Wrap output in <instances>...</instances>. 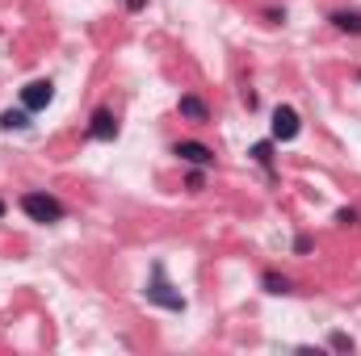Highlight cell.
Returning a JSON list of instances; mask_svg holds the SVG:
<instances>
[{
  "mask_svg": "<svg viewBox=\"0 0 361 356\" xmlns=\"http://www.w3.org/2000/svg\"><path fill=\"white\" fill-rule=\"evenodd\" d=\"M332 348H336V352H353V340H349V336H332Z\"/></svg>",
  "mask_w": 361,
  "mask_h": 356,
  "instance_id": "13",
  "label": "cell"
},
{
  "mask_svg": "<svg viewBox=\"0 0 361 356\" xmlns=\"http://www.w3.org/2000/svg\"><path fill=\"white\" fill-rule=\"evenodd\" d=\"M0 126H4V130H25V126H30V109H17V113L8 109V113H0Z\"/></svg>",
  "mask_w": 361,
  "mask_h": 356,
  "instance_id": "9",
  "label": "cell"
},
{
  "mask_svg": "<svg viewBox=\"0 0 361 356\" xmlns=\"http://www.w3.org/2000/svg\"><path fill=\"white\" fill-rule=\"evenodd\" d=\"M177 155L185 164H193V168H210V164H214V151H210L206 143H189V139L177 143Z\"/></svg>",
  "mask_w": 361,
  "mask_h": 356,
  "instance_id": "5",
  "label": "cell"
},
{
  "mask_svg": "<svg viewBox=\"0 0 361 356\" xmlns=\"http://www.w3.org/2000/svg\"><path fill=\"white\" fill-rule=\"evenodd\" d=\"M298 130H302L298 113H294L290 105H277V109H273V139H277V143H290Z\"/></svg>",
  "mask_w": 361,
  "mask_h": 356,
  "instance_id": "3",
  "label": "cell"
},
{
  "mask_svg": "<svg viewBox=\"0 0 361 356\" xmlns=\"http://www.w3.org/2000/svg\"><path fill=\"white\" fill-rule=\"evenodd\" d=\"M0 218H4V201H0Z\"/></svg>",
  "mask_w": 361,
  "mask_h": 356,
  "instance_id": "14",
  "label": "cell"
},
{
  "mask_svg": "<svg viewBox=\"0 0 361 356\" xmlns=\"http://www.w3.org/2000/svg\"><path fill=\"white\" fill-rule=\"evenodd\" d=\"M265 289H269V293H290L294 285H290L286 276H277V272H265Z\"/></svg>",
  "mask_w": 361,
  "mask_h": 356,
  "instance_id": "10",
  "label": "cell"
},
{
  "mask_svg": "<svg viewBox=\"0 0 361 356\" xmlns=\"http://www.w3.org/2000/svg\"><path fill=\"white\" fill-rule=\"evenodd\" d=\"M336 222L341 227H357V210H336Z\"/></svg>",
  "mask_w": 361,
  "mask_h": 356,
  "instance_id": "12",
  "label": "cell"
},
{
  "mask_svg": "<svg viewBox=\"0 0 361 356\" xmlns=\"http://www.w3.org/2000/svg\"><path fill=\"white\" fill-rule=\"evenodd\" d=\"M269 151H273L269 143H257V147H252V160H257L261 168H273V155H269Z\"/></svg>",
  "mask_w": 361,
  "mask_h": 356,
  "instance_id": "11",
  "label": "cell"
},
{
  "mask_svg": "<svg viewBox=\"0 0 361 356\" xmlns=\"http://www.w3.org/2000/svg\"><path fill=\"white\" fill-rule=\"evenodd\" d=\"M147 302H156V306H169V310H185V298L180 293H173V285L164 281V268L156 265L152 268V281H147Z\"/></svg>",
  "mask_w": 361,
  "mask_h": 356,
  "instance_id": "2",
  "label": "cell"
},
{
  "mask_svg": "<svg viewBox=\"0 0 361 356\" xmlns=\"http://www.w3.org/2000/svg\"><path fill=\"white\" fill-rule=\"evenodd\" d=\"M21 210H25L34 222H59V218H63V201L51 197V193H25V197H21Z\"/></svg>",
  "mask_w": 361,
  "mask_h": 356,
  "instance_id": "1",
  "label": "cell"
},
{
  "mask_svg": "<svg viewBox=\"0 0 361 356\" xmlns=\"http://www.w3.org/2000/svg\"><path fill=\"white\" fill-rule=\"evenodd\" d=\"M55 101V84L51 80H34V84H25V92H21V105L25 109H47Z\"/></svg>",
  "mask_w": 361,
  "mask_h": 356,
  "instance_id": "4",
  "label": "cell"
},
{
  "mask_svg": "<svg viewBox=\"0 0 361 356\" xmlns=\"http://www.w3.org/2000/svg\"><path fill=\"white\" fill-rule=\"evenodd\" d=\"M92 139H101V143H109V139H118V117L109 113V109H97L92 113V126H89Z\"/></svg>",
  "mask_w": 361,
  "mask_h": 356,
  "instance_id": "6",
  "label": "cell"
},
{
  "mask_svg": "<svg viewBox=\"0 0 361 356\" xmlns=\"http://www.w3.org/2000/svg\"><path fill=\"white\" fill-rule=\"evenodd\" d=\"M332 25L345 30V34H361V8H336L332 13Z\"/></svg>",
  "mask_w": 361,
  "mask_h": 356,
  "instance_id": "7",
  "label": "cell"
},
{
  "mask_svg": "<svg viewBox=\"0 0 361 356\" xmlns=\"http://www.w3.org/2000/svg\"><path fill=\"white\" fill-rule=\"evenodd\" d=\"M180 113H185V117H193V122H206V117H210V109H206L197 96H180Z\"/></svg>",
  "mask_w": 361,
  "mask_h": 356,
  "instance_id": "8",
  "label": "cell"
}]
</instances>
